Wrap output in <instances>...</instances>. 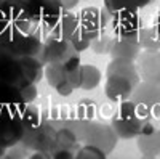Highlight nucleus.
I'll return each instance as SVG.
<instances>
[{
	"label": "nucleus",
	"instance_id": "nucleus-1",
	"mask_svg": "<svg viewBox=\"0 0 160 159\" xmlns=\"http://www.w3.org/2000/svg\"><path fill=\"white\" fill-rule=\"evenodd\" d=\"M141 82L136 64L133 60L115 58L106 69V87L104 93L111 101L122 103L130 100L133 90Z\"/></svg>",
	"mask_w": 160,
	"mask_h": 159
},
{
	"label": "nucleus",
	"instance_id": "nucleus-2",
	"mask_svg": "<svg viewBox=\"0 0 160 159\" xmlns=\"http://www.w3.org/2000/svg\"><path fill=\"white\" fill-rule=\"evenodd\" d=\"M111 127L118 138H136L139 135H151L157 132L152 121H149L142 109L131 100L118 103V108L112 116Z\"/></svg>",
	"mask_w": 160,
	"mask_h": 159
},
{
	"label": "nucleus",
	"instance_id": "nucleus-3",
	"mask_svg": "<svg viewBox=\"0 0 160 159\" xmlns=\"http://www.w3.org/2000/svg\"><path fill=\"white\" fill-rule=\"evenodd\" d=\"M40 29V23L21 0L0 2V37L8 34H32Z\"/></svg>",
	"mask_w": 160,
	"mask_h": 159
},
{
	"label": "nucleus",
	"instance_id": "nucleus-4",
	"mask_svg": "<svg viewBox=\"0 0 160 159\" xmlns=\"http://www.w3.org/2000/svg\"><path fill=\"white\" fill-rule=\"evenodd\" d=\"M43 64H61L66 71H74L80 68V55L74 50L69 40L56 37H47L42 48Z\"/></svg>",
	"mask_w": 160,
	"mask_h": 159
},
{
	"label": "nucleus",
	"instance_id": "nucleus-5",
	"mask_svg": "<svg viewBox=\"0 0 160 159\" xmlns=\"http://www.w3.org/2000/svg\"><path fill=\"white\" fill-rule=\"evenodd\" d=\"M117 140H118V137L115 135L111 124H102V122H96V121H88L85 124L82 135H80V141L83 145L95 146L106 154H109L115 148Z\"/></svg>",
	"mask_w": 160,
	"mask_h": 159
},
{
	"label": "nucleus",
	"instance_id": "nucleus-6",
	"mask_svg": "<svg viewBox=\"0 0 160 159\" xmlns=\"http://www.w3.org/2000/svg\"><path fill=\"white\" fill-rule=\"evenodd\" d=\"M24 127L19 119V104L0 108V145L11 148L21 141Z\"/></svg>",
	"mask_w": 160,
	"mask_h": 159
},
{
	"label": "nucleus",
	"instance_id": "nucleus-7",
	"mask_svg": "<svg viewBox=\"0 0 160 159\" xmlns=\"http://www.w3.org/2000/svg\"><path fill=\"white\" fill-rule=\"evenodd\" d=\"M130 100L139 106L149 121L160 117V85L141 81L133 90Z\"/></svg>",
	"mask_w": 160,
	"mask_h": 159
},
{
	"label": "nucleus",
	"instance_id": "nucleus-8",
	"mask_svg": "<svg viewBox=\"0 0 160 159\" xmlns=\"http://www.w3.org/2000/svg\"><path fill=\"white\" fill-rule=\"evenodd\" d=\"M56 130L55 125L42 121L38 127H35L34 130L24 132V135L21 138L19 143H22L29 151H47L51 153L55 148L56 143Z\"/></svg>",
	"mask_w": 160,
	"mask_h": 159
},
{
	"label": "nucleus",
	"instance_id": "nucleus-9",
	"mask_svg": "<svg viewBox=\"0 0 160 159\" xmlns=\"http://www.w3.org/2000/svg\"><path fill=\"white\" fill-rule=\"evenodd\" d=\"M78 16V26L91 39H96L98 35L104 34V29H108L112 21V13H109L104 7H88L80 11Z\"/></svg>",
	"mask_w": 160,
	"mask_h": 159
},
{
	"label": "nucleus",
	"instance_id": "nucleus-10",
	"mask_svg": "<svg viewBox=\"0 0 160 159\" xmlns=\"http://www.w3.org/2000/svg\"><path fill=\"white\" fill-rule=\"evenodd\" d=\"M135 64L142 82L160 85V50H141Z\"/></svg>",
	"mask_w": 160,
	"mask_h": 159
},
{
	"label": "nucleus",
	"instance_id": "nucleus-11",
	"mask_svg": "<svg viewBox=\"0 0 160 159\" xmlns=\"http://www.w3.org/2000/svg\"><path fill=\"white\" fill-rule=\"evenodd\" d=\"M142 19L138 11H123L112 15V21L109 28L114 31V35L138 39V32L142 28Z\"/></svg>",
	"mask_w": 160,
	"mask_h": 159
},
{
	"label": "nucleus",
	"instance_id": "nucleus-12",
	"mask_svg": "<svg viewBox=\"0 0 160 159\" xmlns=\"http://www.w3.org/2000/svg\"><path fill=\"white\" fill-rule=\"evenodd\" d=\"M40 28H43L50 37L71 40L74 34L78 31V16L74 15L72 11H62L56 19L40 26Z\"/></svg>",
	"mask_w": 160,
	"mask_h": 159
},
{
	"label": "nucleus",
	"instance_id": "nucleus-13",
	"mask_svg": "<svg viewBox=\"0 0 160 159\" xmlns=\"http://www.w3.org/2000/svg\"><path fill=\"white\" fill-rule=\"evenodd\" d=\"M0 84L22 87L26 84L19 58L0 50Z\"/></svg>",
	"mask_w": 160,
	"mask_h": 159
},
{
	"label": "nucleus",
	"instance_id": "nucleus-14",
	"mask_svg": "<svg viewBox=\"0 0 160 159\" xmlns=\"http://www.w3.org/2000/svg\"><path fill=\"white\" fill-rule=\"evenodd\" d=\"M31 15L40 23V26H43L53 19H56L62 10L61 0H29L26 2Z\"/></svg>",
	"mask_w": 160,
	"mask_h": 159
},
{
	"label": "nucleus",
	"instance_id": "nucleus-15",
	"mask_svg": "<svg viewBox=\"0 0 160 159\" xmlns=\"http://www.w3.org/2000/svg\"><path fill=\"white\" fill-rule=\"evenodd\" d=\"M43 77L50 87H53L61 97H69L74 93V88L68 82V71L61 64H45Z\"/></svg>",
	"mask_w": 160,
	"mask_h": 159
},
{
	"label": "nucleus",
	"instance_id": "nucleus-16",
	"mask_svg": "<svg viewBox=\"0 0 160 159\" xmlns=\"http://www.w3.org/2000/svg\"><path fill=\"white\" fill-rule=\"evenodd\" d=\"M139 53H141V47L138 44V39H128V37H118V35L112 37L111 48H109V55L112 56V60L123 58V60L135 61Z\"/></svg>",
	"mask_w": 160,
	"mask_h": 159
},
{
	"label": "nucleus",
	"instance_id": "nucleus-17",
	"mask_svg": "<svg viewBox=\"0 0 160 159\" xmlns=\"http://www.w3.org/2000/svg\"><path fill=\"white\" fill-rule=\"evenodd\" d=\"M152 0H104V8L109 13H123V11H139L148 7Z\"/></svg>",
	"mask_w": 160,
	"mask_h": 159
},
{
	"label": "nucleus",
	"instance_id": "nucleus-18",
	"mask_svg": "<svg viewBox=\"0 0 160 159\" xmlns=\"http://www.w3.org/2000/svg\"><path fill=\"white\" fill-rule=\"evenodd\" d=\"M138 138V150L141 151L142 157L157 159L160 156V137L158 132H154L151 135H139Z\"/></svg>",
	"mask_w": 160,
	"mask_h": 159
},
{
	"label": "nucleus",
	"instance_id": "nucleus-19",
	"mask_svg": "<svg viewBox=\"0 0 160 159\" xmlns=\"http://www.w3.org/2000/svg\"><path fill=\"white\" fill-rule=\"evenodd\" d=\"M19 119L22 122V127H24V132H29V130H34L35 127L40 125L42 122V117H40V111L35 108L32 103L29 104H19Z\"/></svg>",
	"mask_w": 160,
	"mask_h": 159
},
{
	"label": "nucleus",
	"instance_id": "nucleus-20",
	"mask_svg": "<svg viewBox=\"0 0 160 159\" xmlns=\"http://www.w3.org/2000/svg\"><path fill=\"white\" fill-rule=\"evenodd\" d=\"M138 44L141 50H160V35L154 26H142L138 32Z\"/></svg>",
	"mask_w": 160,
	"mask_h": 159
},
{
	"label": "nucleus",
	"instance_id": "nucleus-21",
	"mask_svg": "<svg viewBox=\"0 0 160 159\" xmlns=\"http://www.w3.org/2000/svg\"><path fill=\"white\" fill-rule=\"evenodd\" d=\"M55 148H66V150H75V151L78 150V138L68 125L56 130Z\"/></svg>",
	"mask_w": 160,
	"mask_h": 159
},
{
	"label": "nucleus",
	"instance_id": "nucleus-22",
	"mask_svg": "<svg viewBox=\"0 0 160 159\" xmlns=\"http://www.w3.org/2000/svg\"><path fill=\"white\" fill-rule=\"evenodd\" d=\"M101 82V71L95 64H82V87L83 90H93Z\"/></svg>",
	"mask_w": 160,
	"mask_h": 159
},
{
	"label": "nucleus",
	"instance_id": "nucleus-23",
	"mask_svg": "<svg viewBox=\"0 0 160 159\" xmlns=\"http://www.w3.org/2000/svg\"><path fill=\"white\" fill-rule=\"evenodd\" d=\"M15 104H22L19 97V88L13 85L0 84V108L15 106Z\"/></svg>",
	"mask_w": 160,
	"mask_h": 159
},
{
	"label": "nucleus",
	"instance_id": "nucleus-24",
	"mask_svg": "<svg viewBox=\"0 0 160 159\" xmlns=\"http://www.w3.org/2000/svg\"><path fill=\"white\" fill-rule=\"evenodd\" d=\"M91 40H93V39L90 37V35H87L82 29H80V26H78V31L74 34V37L71 39V45L74 47V50L78 53V55H80V53H82V51H85L87 48H90V45H91Z\"/></svg>",
	"mask_w": 160,
	"mask_h": 159
},
{
	"label": "nucleus",
	"instance_id": "nucleus-25",
	"mask_svg": "<svg viewBox=\"0 0 160 159\" xmlns=\"http://www.w3.org/2000/svg\"><path fill=\"white\" fill-rule=\"evenodd\" d=\"M111 42H112V37H111V35L101 34V35H98L96 39H93V40H91L90 48L95 51L96 55H106V53H109Z\"/></svg>",
	"mask_w": 160,
	"mask_h": 159
},
{
	"label": "nucleus",
	"instance_id": "nucleus-26",
	"mask_svg": "<svg viewBox=\"0 0 160 159\" xmlns=\"http://www.w3.org/2000/svg\"><path fill=\"white\" fill-rule=\"evenodd\" d=\"M106 156H108L106 153H102L101 150L95 146H90V145L80 146L75 153V159H108Z\"/></svg>",
	"mask_w": 160,
	"mask_h": 159
},
{
	"label": "nucleus",
	"instance_id": "nucleus-27",
	"mask_svg": "<svg viewBox=\"0 0 160 159\" xmlns=\"http://www.w3.org/2000/svg\"><path fill=\"white\" fill-rule=\"evenodd\" d=\"M19 97H21V101L24 104L32 103L37 97V85L35 84H24L22 87H19Z\"/></svg>",
	"mask_w": 160,
	"mask_h": 159
},
{
	"label": "nucleus",
	"instance_id": "nucleus-28",
	"mask_svg": "<svg viewBox=\"0 0 160 159\" xmlns=\"http://www.w3.org/2000/svg\"><path fill=\"white\" fill-rule=\"evenodd\" d=\"M5 154H7L8 159H26V157H29V150L26 148L22 143H18L15 146L8 148Z\"/></svg>",
	"mask_w": 160,
	"mask_h": 159
},
{
	"label": "nucleus",
	"instance_id": "nucleus-29",
	"mask_svg": "<svg viewBox=\"0 0 160 159\" xmlns=\"http://www.w3.org/2000/svg\"><path fill=\"white\" fill-rule=\"evenodd\" d=\"M93 114H95V103H91L88 100H83L82 103H78V119L90 121Z\"/></svg>",
	"mask_w": 160,
	"mask_h": 159
},
{
	"label": "nucleus",
	"instance_id": "nucleus-30",
	"mask_svg": "<svg viewBox=\"0 0 160 159\" xmlns=\"http://www.w3.org/2000/svg\"><path fill=\"white\" fill-rule=\"evenodd\" d=\"M68 82L74 90L82 87V64H80V68L74 71H68Z\"/></svg>",
	"mask_w": 160,
	"mask_h": 159
},
{
	"label": "nucleus",
	"instance_id": "nucleus-31",
	"mask_svg": "<svg viewBox=\"0 0 160 159\" xmlns=\"http://www.w3.org/2000/svg\"><path fill=\"white\" fill-rule=\"evenodd\" d=\"M75 150H66V148H53L51 159H75Z\"/></svg>",
	"mask_w": 160,
	"mask_h": 159
},
{
	"label": "nucleus",
	"instance_id": "nucleus-32",
	"mask_svg": "<svg viewBox=\"0 0 160 159\" xmlns=\"http://www.w3.org/2000/svg\"><path fill=\"white\" fill-rule=\"evenodd\" d=\"M80 0H61V5L64 11H72L77 5H78Z\"/></svg>",
	"mask_w": 160,
	"mask_h": 159
},
{
	"label": "nucleus",
	"instance_id": "nucleus-33",
	"mask_svg": "<svg viewBox=\"0 0 160 159\" xmlns=\"http://www.w3.org/2000/svg\"><path fill=\"white\" fill-rule=\"evenodd\" d=\"M28 159H51V154L47 151H32V154Z\"/></svg>",
	"mask_w": 160,
	"mask_h": 159
},
{
	"label": "nucleus",
	"instance_id": "nucleus-34",
	"mask_svg": "<svg viewBox=\"0 0 160 159\" xmlns=\"http://www.w3.org/2000/svg\"><path fill=\"white\" fill-rule=\"evenodd\" d=\"M152 26H154V29L157 31V34L160 35V11L155 15V19H154V24Z\"/></svg>",
	"mask_w": 160,
	"mask_h": 159
},
{
	"label": "nucleus",
	"instance_id": "nucleus-35",
	"mask_svg": "<svg viewBox=\"0 0 160 159\" xmlns=\"http://www.w3.org/2000/svg\"><path fill=\"white\" fill-rule=\"evenodd\" d=\"M5 153H7V148H3L2 145H0V157H2V156H3Z\"/></svg>",
	"mask_w": 160,
	"mask_h": 159
},
{
	"label": "nucleus",
	"instance_id": "nucleus-36",
	"mask_svg": "<svg viewBox=\"0 0 160 159\" xmlns=\"http://www.w3.org/2000/svg\"><path fill=\"white\" fill-rule=\"evenodd\" d=\"M0 159H8V157H7V154H3V156H2V157H0Z\"/></svg>",
	"mask_w": 160,
	"mask_h": 159
},
{
	"label": "nucleus",
	"instance_id": "nucleus-37",
	"mask_svg": "<svg viewBox=\"0 0 160 159\" xmlns=\"http://www.w3.org/2000/svg\"><path fill=\"white\" fill-rule=\"evenodd\" d=\"M21 2H24V3H26V2H29V0H21Z\"/></svg>",
	"mask_w": 160,
	"mask_h": 159
},
{
	"label": "nucleus",
	"instance_id": "nucleus-38",
	"mask_svg": "<svg viewBox=\"0 0 160 159\" xmlns=\"http://www.w3.org/2000/svg\"><path fill=\"white\" fill-rule=\"evenodd\" d=\"M157 132H158V137H160V130H157Z\"/></svg>",
	"mask_w": 160,
	"mask_h": 159
},
{
	"label": "nucleus",
	"instance_id": "nucleus-39",
	"mask_svg": "<svg viewBox=\"0 0 160 159\" xmlns=\"http://www.w3.org/2000/svg\"><path fill=\"white\" fill-rule=\"evenodd\" d=\"M142 159H151V157H142Z\"/></svg>",
	"mask_w": 160,
	"mask_h": 159
},
{
	"label": "nucleus",
	"instance_id": "nucleus-40",
	"mask_svg": "<svg viewBox=\"0 0 160 159\" xmlns=\"http://www.w3.org/2000/svg\"><path fill=\"white\" fill-rule=\"evenodd\" d=\"M0 2H2V0H0Z\"/></svg>",
	"mask_w": 160,
	"mask_h": 159
}]
</instances>
